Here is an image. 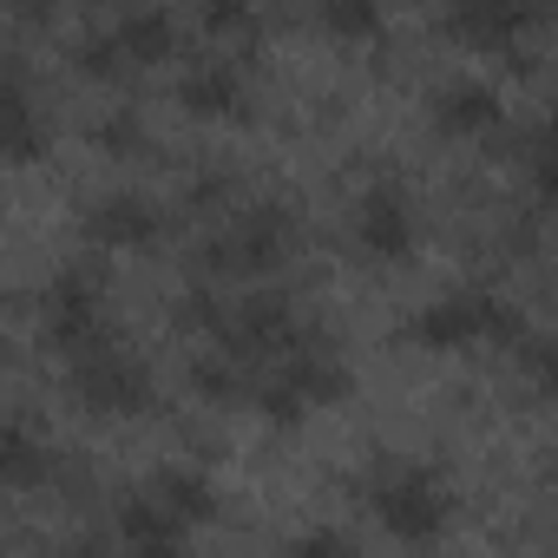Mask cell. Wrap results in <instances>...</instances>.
<instances>
[{"label": "cell", "instance_id": "1", "mask_svg": "<svg viewBox=\"0 0 558 558\" xmlns=\"http://www.w3.org/2000/svg\"><path fill=\"white\" fill-rule=\"evenodd\" d=\"M342 388H349V368H342V355L323 342V336H296L283 355H276V368H269V381L263 388H250V401L276 421V427H290V421H303L310 408H329V401H342Z\"/></svg>", "mask_w": 558, "mask_h": 558}, {"label": "cell", "instance_id": "2", "mask_svg": "<svg viewBox=\"0 0 558 558\" xmlns=\"http://www.w3.org/2000/svg\"><path fill=\"white\" fill-rule=\"evenodd\" d=\"M47 336L66 362L93 355V349H112V323H106V263L80 256L53 276L47 290Z\"/></svg>", "mask_w": 558, "mask_h": 558}, {"label": "cell", "instance_id": "3", "mask_svg": "<svg viewBox=\"0 0 558 558\" xmlns=\"http://www.w3.org/2000/svg\"><path fill=\"white\" fill-rule=\"evenodd\" d=\"M368 506H375V519H381L395 538H408V545L440 538L447 519H453V493H447V480H440L434 466H381L375 486H368Z\"/></svg>", "mask_w": 558, "mask_h": 558}, {"label": "cell", "instance_id": "4", "mask_svg": "<svg viewBox=\"0 0 558 558\" xmlns=\"http://www.w3.org/2000/svg\"><path fill=\"white\" fill-rule=\"evenodd\" d=\"M414 336L427 349H473V342H499V336L512 342L519 316L499 296H486V290H453V296H440V303H427L414 316Z\"/></svg>", "mask_w": 558, "mask_h": 558}, {"label": "cell", "instance_id": "5", "mask_svg": "<svg viewBox=\"0 0 558 558\" xmlns=\"http://www.w3.org/2000/svg\"><path fill=\"white\" fill-rule=\"evenodd\" d=\"M66 388L86 414H138L151 408V368L138 355H125L119 342L112 349H93L66 368Z\"/></svg>", "mask_w": 558, "mask_h": 558}, {"label": "cell", "instance_id": "6", "mask_svg": "<svg viewBox=\"0 0 558 558\" xmlns=\"http://www.w3.org/2000/svg\"><path fill=\"white\" fill-rule=\"evenodd\" d=\"M296 250V217L283 204H256V210H236L230 230L210 243V269H230V276H263Z\"/></svg>", "mask_w": 558, "mask_h": 558}, {"label": "cell", "instance_id": "7", "mask_svg": "<svg viewBox=\"0 0 558 558\" xmlns=\"http://www.w3.org/2000/svg\"><path fill=\"white\" fill-rule=\"evenodd\" d=\"M303 336V323H296V303L290 296H243L236 310H223V329H217V342L230 349V362H276L290 342Z\"/></svg>", "mask_w": 558, "mask_h": 558}, {"label": "cell", "instance_id": "8", "mask_svg": "<svg viewBox=\"0 0 558 558\" xmlns=\"http://www.w3.org/2000/svg\"><path fill=\"white\" fill-rule=\"evenodd\" d=\"M34 158H47V119L34 106L27 66L0 60V165H34Z\"/></svg>", "mask_w": 558, "mask_h": 558}, {"label": "cell", "instance_id": "9", "mask_svg": "<svg viewBox=\"0 0 558 558\" xmlns=\"http://www.w3.org/2000/svg\"><path fill=\"white\" fill-rule=\"evenodd\" d=\"M355 243L368 256H381V263H401L414 250V204H408L401 184L362 191V204H355Z\"/></svg>", "mask_w": 558, "mask_h": 558}, {"label": "cell", "instance_id": "10", "mask_svg": "<svg viewBox=\"0 0 558 558\" xmlns=\"http://www.w3.org/2000/svg\"><path fill=\"white\" fill-rule=\"evenodd\" d=\"M178 99H184L197 119H243V112H250V73H243V60H230V53L191 60V73L178 80Z\"/></svg>", "mask_w": 558, "mask_h": 558}, {"label": "cell", "instance_id": "11", "mask_svg": "<svg viewBox=\"0 0 558 558\" xmlns=\"http://www.w3.org/2000/svg\"><path fill=\"white\" fill-rule=\"evenodd\" d=\"M86 230H93V243H99V250H145V243L165 230V217H158V204H151V197H138V191H112V197H99V204H93Z\"/></svg>", "mask_w": 558, "mask_h": 558}, {"label": "cell", "instance_id": "12", "mask_svg": "<svg viewBox=\"0 0 558 558\" xmlns=\"http://www.w3.org/2000/svg\"><path fill=\"white\" fill-rule=\"evenodd\" d=\"M53 473H60V453L47 447L40 427H27V421H8V427H0V493L47 486Z\"/></svg>", "mask_w": 558, "mask_h": 558}, {"label": "cell", "instance_id": "13", "mask_svg": "<svg viewBox=\"0 0 558 558\" xmlns=\"http://www.w3.org/2000/svg\"><path fill=\"white\" fill-rule=\"evenodd\" d=\"M499 119H506V106H499V93H493L486 80H453V86H440V93H434V125H440V132H453V138L493 132Z\"/></svg>", "mask_w": 558, "mask_h": 558}, {"label": "cell", "instance_id": "14", "mask_svg": "<svg viewBox=\"0 0 558 558\" xmlns=\"http://www.w3.org/2000/svg\"><path fill=\"white\" fill-rule=\"evenodd\" d=\"M151 499H158V512H165L178 532H191V525H204V519L217 512V486H210V473H197V466H165L158 486H151Z\"/></svg>", "mask_w": 558, "mask_h": 558}, {"label": "cell", "instance_id": "15", "mask_svg": "<svg viewBox=\"0 0 558 558\" xmlns=\"http://www.w3.org/2000/svg\"><path fill=\"white\" fill-rule=\"evenodd\" d=\"M525 27H532V8H506V0H466V8L447 14V34L466 47H506Z\"/></svg>", "mask_w": 558, "mask_h": 558}, {"label": "cell", "instance_id": "16", "mask_svg": "<svg viewBox=\"0 0 558 558\" xmlns=\"http://www.w3.org/2000/svg\"><path fill=\"white\" fill-rule=\"evenodd\" d=\"M112 40H119L125 66H151V60H171V47H178V21H171L165 8H132V14L112 27Z\"/></svg>", "mask_w": 558, "mask_h": 558}, {"label": "cell", "instance_id": "17", "mask_svg": "<svg viewBox=\"0 0 558 558\" xmlns=\"http://www.w3.org/2000/svg\"><path fill=\"white\" fill-rule=\"evenodd\" d=\"M73 66H80V73H93V80H119V73H125V53H119L112 27H106V34H86V40L73 47Z\"/></svg>", "mask_w": 558, "mask_h": 558}, {"label": "cell", "instance_id": "18", "mask_svg": "<svg viewBox=\"0 0 558 558\" xmlns=\"http://www.w3.org/2000/svg\"><path fill=\"white\" fill-rule=\"evenodd\" d=\"M191 381H197L210 401H243V368H236L230 355H204V362H191Z\"/></svg>", "mask_w": 558, "mask_h": 558}, {"label": "cell", "instance_id": "19", "mask_svg": "<svg viewBox=\"0 0 558 558\" xmlns=\"http://www.w3.org/2000/svg\"><path fill=\"white\" fill-rule=\"evenodd\" d=\"M323 27H329V34L362 40V34H375V27H381V8H368V0H329V8H323Z\"/></svg>", "mask_w": 558, "mask_h": 558}, {"label": "cell", "instance_id": "20", "mask_svg": "<svg viewBox=\"0 0 558 558\" xmlns=\"http://www.w3.org/2000/svg\"><path fill=\"white\" fill-rule=\"evenodd\" d=\"M296 558H355V545H349L342 532L316 525V532H303V538H296Z\"/></svg>", "mask_w": 558, "mask_h": 558}, {"label": "cell", "instance_id": "21", "mask_svg": "<svg viewBox=\"0 0 558 558\" xmlns=\"http://www.w3.org/2000/svg\"><path fill=\"white\" fill-rule=\"evenodd\" d=\"M204 27H217V34H250L256 14H250V8H230V0H217V8H204Z\"/></svg>", "mask_w": 558, "mask_h": 558}, {"label": "cell", "instance_id": "22", "mask_svg": "<svg viewBox=\"0 0 558 558\" xmlns=\"http://www.w3.org/2000/svg\"><path fill=\"white\" fill-rule=\"evenodd\" d=\"M525 375L538 388H551V342H525Z\"/></svg>", "mask_w": 558, "mask_h": 558}, {"label": "cell", "instance_id": "23", "mask_svg": "<svg viewBox=\"0 0 558 558\" xmlns=\"http://www.w3.org/2000/svg\"><path fill=\"white\" fill-rule=\"evenodd\" d=\"M132 558H191V551H184V538H138Z\"/></svg>", "mask_w": 558, "mask_h": 558}, {"label": "cell", "instance_id": "24", "mask_svg": "<svg viewBox=\"0 0 558 558\" xmlns=\"http://www.w3.org/2000/svg\"><path fill=\"white\" fill-rule=\"evenodd\" d=\"M47 558H106V545H99V538H73V545H60V551H47Z\"/></svg>", "mask_w": 558, "mask_h": 558}]
</instances>
